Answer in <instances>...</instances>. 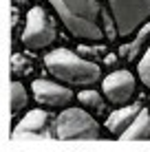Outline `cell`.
Segmentation results:
<instances>
[{
	"label": "cell",
	"instance_id": "1",
	"mask_svg": "<svg viewBox=\"0 0 150 152\" xmlns=\"http://www.w3.org/2000/svg\"><path fill=\"white\" fill-rule=\"evenodd\" d=\"M58 13L60 22L73 38L82 42L115 40L110 15L102 0H46Z\"/></svg>",
	"mask_w": 150,
	"mask_h": 152
},
{
	"label": "cell",
	"instance_id": "2",
	"mask_svg": "<svg viewBox=\"0 0 150 152\" xmlns=\"http://www.w3.org/2000/svg\"><path fill=\"white\" fill-rule=\"evenodd\" d=\"M44 66L58 82L71 84V86H91L100 82L102 69L93 60H86L80 53H73L69 49H53L44 55Z\"/></svg>",
	"mask_w": 150,
	"mask_h": 152
},
{
	"label": "cell",
	"instance_id": "3",
	"mask_svg": "<svg viewBox=\"0 0 150 152\" xmlns=\"http://www.w3.org/2000/svg\"><path fill=\"white\" fill-rule=\"evenodd\" d=\"M53 137L64 139V141H71V139L91 141V139L102 137V126L97 124V119L89 110L66 106L62 108L58 119L53 121Z\"/></svg>",
	"mask_w": 150,
	"mask_h": 152
},
{
	"label": "cell",
	"instance_id": "4",
	"mask_svg": "<svg viewBox=\"0 0 150 152\" xmlns=\"http://www.w3.org/2000/svg\"><path fill=\"white\" fill-rule=\"evenodd\" d=\"M117 38H130L150 20V0H104Z\"/></svg>",
	"mask_w": 150,
	"mask_h": 152
},
{
	"label": "cell",
	"instance_id": "5",
	"mask_svg": "<svg viewBox=\"0 0 150 152\" xmlns=\"http://www.w3.org/2000/svg\"><path fill=\"white\" fill-rule=\"evenodd\" d=\"M58 38L55 31V22L49 15L44 7L35 4L31 7L27 15H24V29H22V44L29 51H42L49 49Z\"/></svg>",
	"mask_w": 150,
	"mask_h": 152
},
{
	"label": "cell",
	"instance_id": "6",
	"mask_svg": "<svg viewBox=\"0 0 150 152\" xmlns=\"http://www.w3.org/2000/svg\"><path fill=\"white\" fill-rule=\"evenodd\" d=\"M135 88H137V80L126 69L113 71L110 75H106L102 80V93L115 106H124V104L130 102V97L135 95Z\"/></svg>",
	"mask_w": 150,
	"mask_h": 152
},
{
	"label": "cell",
	"instance_id": "7",
	"mask_svg": "<svg viewBox=\"0 0 150 152\" xmlns=\"http://www.w3.org/2000/svg\"><path fill=\"white\" fill-rule=\"evenodd\" d=\"M31 93H33L35 102H40L46 108H66L73 102V91L64 84H58V80H33L31 84Z\"/></svg>",
	"mask_w": 150,
	"mask_h": 152
},
{
	"label": "cell",
	"instance_id": "8",
	"mask_svg": "<svg viewBox=\"0 0 150 152\" xmlns=\"http://www.w3.org/2000/svg\"><path fill=\"white\" fill-rule=\"evenodd\" d=\"M126 40L128 42L119 46L117 55H119V60H124V62H130V60H135V57L141 55L143 49L148 46V42H150V20L143 22L141 27H139L130 38H126Z\"/></svg>",
	"mask_w": 150,
	"mask_h": 152
},
{
	"label": "cell",
	"instance_id": "9",
	"mask_svg": "<svg viewBox=\"0 0 150 152\" xmlns=\"http://www.w3.org/2000/svg\"><path fill=\"white\" fill-rule=\"evenodd\" d=\"M139 108H141V104L139 102H135V104H124V106H119L117 110H113L110 115L106 117V130L110 134H119L124 132V130L128 128V124L135 119V115L139 113Z\"/></svg>",
	"mask_w": 150,
	"mask_h": 152
},
{
	"label": "cell",
	"instance_id": "10",
	"mask_svg": "<svg viewBox=\"0 0 150 152\" xmlns=\"http://www.w3.org/2000/svg\"><path fill=\"white\" fill-rule=\"evenodd\" d=\"M49 119H51V117H49V113H46V110H40V108H35V110H29L18 124H15L13 137L18 139L20 134H22V137H27V134H40V132L46 128Z\"/></svg>",
	"mask_w": 150,
	"mask_h": 152
},
{
	"label": "cell",
	"instance_id": "11",
	"mask_svg": "<svg viewBox=\"0 0 150 152\" xmlns=\"http://www.w3.org/2000/svg\"><path fill=\"white\" fill-rule=\"evenodd\" d=\"M119 139L126 141H141V139H150V110L148 108H139V113L135 115L128 128L119 134Z\"/></svg>",
	"mask_w": 150,
	"mask_h": 152
},
{
	"label": "cell",
	"instance_id": "12",
	"mask_svg": "<svg viewBox=\"0 0 150 152\" xmlns=\"http://www.w3.org/2000/svg\"><path fill=\"white\" fill-rule=\"evenodd\" d=\"M77 102L82 104V108H84V110H91V115H102V113L106 110L104 97H102L97 91H93V88H84V91H80Z\"/></svg>",
	"mask_w": 150,
	"mask_h": 152
},
{
	"label": "cell",
	"instance_id": "13",
	"mask_svg": "<svg viewBox=\"0 0 150 152\" xmlns=\"http://www.w3.org/2000/svg\"><path fill=\"white\" fill-rule=\"evenodd\" d=\"M27 104H29V93H27V88H24V84L13 80L11 82V113L18 115Z\"/></svg>",
	"mask_w": 150,
	"mask_h": 152
},
{
	"label": "cell",
	"instance_id": "14",
	"mask_svg": "<svg viewBox=\"0 0 150 152\" xmlns=\"http://www.w3.org/2000/svg\"><path fill=\"white\" fill-rule=\"evenodd\" d=\"M137 75H139V80L146 84V88L150 91V42H148V46H146V49H143V53L139 55Z\"/></svg>",
	"mask_w": 150,
	"mask_h": 152
},
{
	"label": "cell",
	"instance_id": "15",
	"mask_svg": "<svg viewBox=\"0 0 150 152\" xmlns=\"http://www.w3.org/2000/svg\"><path fill=\"white\" fill-rule=\"evenodd\" d=\"M13 2H15V7H20V4L24 7V4H29V0H13Z\"/></svg>",
	"mask_w": 150,
	"mask_h": 152
}]
</instances>
